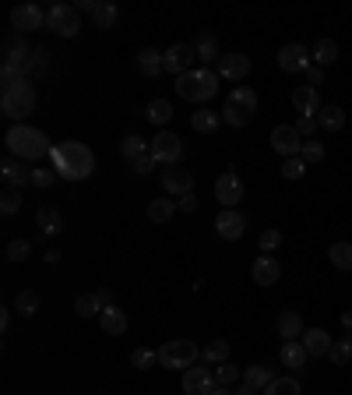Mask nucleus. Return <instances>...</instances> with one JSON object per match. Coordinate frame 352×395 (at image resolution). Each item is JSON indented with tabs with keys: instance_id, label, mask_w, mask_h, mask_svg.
I'll return each mask as SVG.
<instances>
[{
	"instance_id": "nucleus-1",
	"label": "nucleus",
	"mask_w": 352,
	"mask_h": 395,
	"mask_svg": "<svg viewBox=\"0 0 352 395\" xmlns=\"http://www.w3.org/2000/svg\"><path fill=\"white\" fill-rule=\"evenodd\" d=\"M53 170H57V177L60 180H71V184H78V180H88L92 173H95V152L88 148L85 141H60L57 148H53Z\"/></svg>"
},
{
	"instance_id": "nucleus-2",
	"label": "nucleus",
	"mask_w": 352,
	"mask_h": 395,
	"mask_svg": "<svg viewBox=\"0 0 352 395\" xmlns=\"http://www.w3.org/2000/svg\"><path fill=\"white\" fill-rule=\"evenodd\" d=\"M4 145H7V152L14 156V159H46V156H53V148L57 145H50V138L39 131V127H28V124H14L7 134H4Z\"/></svg>"
},
{
	"instance_id": "nucleus-3",
	"label": "nucleus",
	"mask_w": 352,
	"mask_h": 395,
	"mask_svg": "<svg viewBox=\"0 0 352 395\" xmlns=\"http://www.w3.org/2000/svg\"><path fill=\"white\" fill-rule=\"evenodd\" d=\"M219 92V71H208V67H194L187 75L176 78V96L187 99V102H204Z\"/></svg>"
},
{
	"instance_id": "nucleus-4",
	"label": "nucleus",
	"mask_w": 352,
	"mask_h": 395,
	"mask_svg": "<svg viewBox=\"0 0 352 395\" xmlns=\"http://www.w3.org/2000/svg\"><path fill=\"white\" fill-rule=\"evenodd\" d=\"M254 113H258V92L247 85H236L222 102V120L229 127H247L254 120Z\"/></svg>"
},
{
	"instance_id": "nucleus-5",
	"label": "nucleus",
	"mask_w": 352,
	"mask_h": 395,
	"mask_svg": "<svg viewBox=\"0 0 352 395\" xmlns=\"http://www.w3.org/2000/svg\"><path fill=\"white\" fill-rule=\"evenodd\" d=\"M35 85H18V89H11V92H4L0 96V109H4V117H11V120H25V117H32V109H35Z\"/></svg>"
},
{
	"instance_id": "nucleus-6",
	"label": "nucleus",
	"mask_w": 352,
	"mask_h": 395,
	"mask_svg": "<svg viewBox=\"0 0 352 395\" xmlns=\"http://www.w3.org/2000/svg\"><path fill=\"white\" fill-rule=\"evenodd\" d=\"M197 357H201V350L190 339H173V342H166L159 350V364L170 367V371H190Z\"/></svg>"
},
{
	"instance_id": "nucleus-7",
	"label": "nucleus",
	"mask_w": 352,
	"mask_h": 395,
	"mask_svg": "<svg viewBox=\"0 0 352 395\" xmlns=\"http://www.w3.org/2000/svg\"><path fill=\"white\" fill-rule=\"evenodd\" d=\"M46 25L60 36V39H75L82 32V18H78V7L75 4H53L46 11Z\"/></svg>"
},
{
	"instance_id": "nucleus-8",
	"label": "nucleus",
	"mask_w": 352,
	"mask_h": 395,
	"mask_svg": "<svg viewBox=\"0 0 352 395\" xmlns=\"http://www.w3.org/2000/svg\"><path fill=\"white\" fill-rule=\"evenodd\" d=\"M148 152H152V159H155L159 166H180V159H183V141L176 138L173 131H159V134L148 141Z\"/></svg>"
},
{
	"instance_id": "nucleus-9",
	"label": "nucleus",
	"mask_w": 352,
	"mask_h": 395,
	"mask_svg": "<svg viewBox=\"0 0 352 395\" xmlns=\"http://www.w3.org/2000/svg\"><path fill=\"white\" fill-rule=\"evenodd\" d=\"M194 60H197V53H194V46L190 43H173L166 53H163V71H170V75H187V71H194Z\"/></svg>"
},
{
	"instance_id": "nucleus-10",
	"label": "nucleus",
	"mask_w": 352,
	"mask_h": 395,
	"mask_svg": "<svg viewBox=\"0 0 352 395\" xmlns=\"http://www.w3.org/2000/svg\"><path fill=\"white\" fill-rule=\"evenodd\" d=\"M271 148H275L278 156H285V159L299 156V152H303V134L296 131V124H278V127L271 131Z\"/></svg>"
},
{
	"instance_id": "nucleus-11",
	"label": "nucleus",
	"mask_w": 352,
	"mask_h": 395,
	"mask_svg": "<svg viewBox=\"0 0 352 395\" xmlns=\"http://www.w3.org/2000/svg\"><path fill=\"white\" fill-rule=\"evenodd\" d=\"M11 25H14V32H39L43 25H46V11L39 7V4H21V7H14L11 11Z\"/></svg>"
},
{
	"instance_id": "nucleus-12",
	"label": "nucleus",
	"mask_w": 352,
	"mask_h": 395,
	"mask_svg": "<svg viewBox=\"0 0 352 395\" xmlns=\"http://www.w3.org/2000/svg\"><path fill=\"white\" fill-rule=\"evenodd\" d=\"M215 198H219V205H226V208H236V205H240V198H243V180H240L236 170L219 173V180H215Z\"/></svg>"
},
{
	"instance_id": "nucleus-13",
	"label": "nucleus",
	"mask_w": 352,
	"mask_h": 395,
	"mask_svg": "<svg viewBox=\"0 0 352 395\" xmlns=\"http://www.w3.org/2000/svg\"><path fill=\"white\" fill-rule=\"evenodd\" d=\"M163 191L176 198H187L194 195V173L187 166H166L163 170Z\"/></svg>"
},
{
	"instance_id": "nucleus-14",
	"label": "nucleus",
	"mask_w": 352,
	"mask_h": 395,
	"mask_svg": "<svg viewBox=\"0 0 352 395\" xmlns=\"http://www.w3.org/2000/svg\"><path fill=\"white\" fill-rule=\"evenodd\" d=\"M278 67H282L285 75H307V71H310V53H307L299 43H289V46L278 50Z\"/></svg>"
},
{
	"instance_id": "nucleus-15",
	"label": "nucleus",
	"mask_w": 352,
	"mask_h": 395,
	"mask_svg": "<svg viewBox=\"0 0 352 395\" xmlns=\"http://www.w3.org/2000/svg\"><path fill=\"white\" fill-rule=\"evenodd\" d=\"M215 233H219L222 240H240V237L247 233V215L236 212V208H222L219 219H215Z\"/></svg>"
},
{
	"instance_id": "nucleus-16",
	"label": "nucleus",
	"mask_w": 352,
	"mask_h": 395,
	"mask_svg": "<svg viewBox=\"0 0 352 395\" xmlns=\"http://www.w3.org/2000/svg\"><path fill=\"white\" fill-rule=\"evenodd\" d=\"M215 389H219V382H215V374L208 367L183 371V395H211Z\"/></svg>"
},
{
	"instance_id": "nucleus-17",
	"label": "nucleus",
	"mask_w": 352,
	"mask_h": 395,
	"mask_svg": "<svg viewBox=\"0 0 352 395\" xmlns=\"http://www.w3.org/2000/svg\"><path fill=\"white\" fill-rule=\"evenodd\" d=\"M28 57H32V46L25 43L21 32H14L7 43H4V67H28Z\"/></svg>"
},
{
	"instance_id": "nucleus-18",
	"label": "nucleus",
	"mask_w": 352,
	"mask_h": 395,
	"mask_svg": "<svg viewBox=\"0 0 352 395\" xmlns=\"http://www.w3.org/2000/svg\"><path fill=\"white\" fill-rule=\"evenodd\" d=\"M247 75H251V57H243V53L219 57V78L222 82H243Z\"/></svg>"
},
{
	"instance_id": "nucleus-19",
	"label": "nucleus",
	"mask_w": 352,
	"mask_h": 395,
	"mask_svg": "<svg viewBox=\"0 0 352 395\" xmlns=\"http://www.w3.org/2000/svg\"><path fill=\"white\" fill-rule=\"evenodd\" d=\"M0 177H4V184L14 188V191H21L25 184H32V170H21V159H14V156H7V159L0 163Z\"/></svg>"
},
{
	"instance_id": "nucleus-20",
	"label": "nucleus",
	"mask_w": 352,
	"mask_h": 395,
	"mask_svg": "<svg viewBox=\"0 0 352 395\" xmlns=\"http://www.w3.org/2000/svg\"><path fill=\"white\" fill-rule=\"evenodd\" d=\"M299 342H303L307 357H328V353H331V346H335V342H331V335H328L324 328H307Z\"/></svg>"
},
{
	"instance_id": "nucleus-21",
	"label": "nucleus",
	"mask_w": 352,
	"mask_h": 395,
	"mask_svg": "<svg viewBox=\"0 0 352 395\" xmlns=\"http://www.w3.org/2000/svg\"><path fill=\"white\" fill-rule=\"evenodd\" d=\"M292 106H296L299 117H317V113H321V96H317V89H314V85H299V89L292 92Z\"/></svg>"
},
{
	"instance_id": "nucleus-22",
	"label": "nucleus",
	"mask_w": 352,
	"mask_h": 395,
	"mask_svg": "<svg viewBox=\"0 0 352 395\" xmlns=\"http://www.w3.org/2000/svg\"><path fill=\"white\" fill-rule=\"evenodd\" d=\"M278 360H282V367H289L292 374H299L303 367H307V350H303V342L299 339H292V342H282V353H278Z\"/></svg>"
},
{
	"instance_id": "nucleus-23",
	"label": "nucleus",
	"mask_w": 352,
	"mask_h": 395,
	"mask_svg": "<svg viewBox=\"0 0 352 395\" xmlns=\"http://www.w3.org/2000/svg\"><path fill=\"white\" fill-rule=\"evenodd\" d=\"M251 276H254V283H258V286H275V283H278V276H282V269H278V261H275L271 254H261V258L254 261Z\"/></svg>"
},
{
	"instance_id": "nucleus-24",
	"label": "nucleus",
	"mask_w": 352,
	"mask_h": 395,
	"mask_svg": "<svg viewBox=\"0 0 352 395\" xmlns=\"http://www.w3.org/2000/svg\"><path fill=\"white\" fill-rule=\"evenodd\" d=\"M99 325H102V332H106V335H123V332H127V314H123L116 303H113V307H102Z\"/></svg>"
},
{
	"instance_id": "nucleus-25",
	"label": "nucleus",
	"mask_w": 352,
	"mask_h": 395,
	"mask_svg": "<svg viewBox=\"0 0 352 395\" xmlns=\"http://www.w3.org/2000/svg\"><path fill=\"white\" fill-rule=\"evenodd\" d=\"M275 328H278V335H282L285 342L303 339V318H299L296 310H282V314H278V321H275Z\"/></svg>"
},
{
	"instance_id": "nucleus-26",
	"label": "nucleus",
	"mask_w": 352,
	"mask_h": 395,
	"mask_svg": "<svg viewBox=\"0 0 352 395\" xmlns=\"http://www.w3.org/2000/svg\"><path fill=\"white\" fill-rule=\"evenodd\" d=\"M35 226H39V233H43V237H57V233L64 229V219H60V212H57V208L43 205V208L35 212Z\"/></svg>"
},
{
	"instance_id": "nucleus-27",
	"label": "nucleus",
	"mask_w": 352,
	"mask_h": 395,
	"mask_svg": "<svg viewBox=\"0 0 352 395\" xmlns=\"http://www.w3.org/2000/svg\"><path fill=\"white\" fill-rule=\"evenodd\" d=\"M138 71H141L145 78H159V75H163V53L152 50V46H145V50L138 53Z\"/></svg>"
},
{
	"instance_id": "nucleus-28",
	"label": "nucleus",
	"mask_w": 352,
	"mask_h": 395,
	"mask_svg": "<svg viewBox=\"0 0 352 395\" xmlns=\"http://www.w3.org/2000/svg\"><path fill=\"white\" fill-rule=\"evenodd\" d=\"M219 124H226V120H222V113H215V109H197V113L190 117V127H194L197 134H215Z\"/></svg>"
},
{
	"instance_id": "nucleus-29",
	"label": "nucleus",
	"mask_w": 352,
	"mask_h": 395,
	"mask_svg": "<svg viewBox=\"0 0 352 395\" xmlns=\"http://www.w3.org/2000/svg\"><path fill=\"white\" fill-rule=\"evenodd\" d=\"M194 53H197V60H204V64L219 60V39H215L211 32H201V36L194 39Z\"/></svg>"
},
{
	"instance_id": "nucleus-30",
	"label": "nucleus",
	"mask_w": 352,
	"mask_h": 395,
	"mask_svg": "<svg viewBox=\"0 0 352 395\" xmlns=\"http://www.w3.org/2000/svg\"><path fill=\"white\" fill-rule=\"evenodd\" d=\"M145 117H148V124H155V127L163 131V127L173 120V106H170L166 99H152V102H148V109H145Z\"/></svg>"
},
{
	"instance_id": "nucleus-31",
	"label": "nucleus",
	"mask_w": 352,
	"mask_h": 395,
	"mask_svg": "<svg viewBox=\"0 0 352 395\" xmlns=\"http://www.w3.org/2000/svg\"><path fill=\"white\" fill-rule=\"evenodd\" d=\"M317 124H321V131H342L346 127V109L342 106H321Z\"/></svg>"
},
{
	"instance_id": "nucleus-32",
	"label": "nucleus",
	"mask_w": 352,
	"mask_h": 395,
	"mask_svg": "<svg viewBox=\"0 0 352 395\" xmlns=\"http://www.w3.org/2000/svg\"><path fill=\"white\" fill-rule=\"evenodd\" d=\"M271 382H275V374H271V367H264V364H254V367L243 371V385H251V389H258V392H264Z\"/></svg>"
},
{
	"instance_id": "nucleus-33",
	"label": "nucleus",
	"mask_w": 352,
	"mask_h": 395,
	"mask_svg": "<svg viewBox=\"0 0 352 395\" xmlns=\"http://www.w3.org/2000/svg\"><path fill=\"white\" fill-rule=\"evenodd\" d=\"M120 156H123V159H131V163H138L141 156H148V141H145V138H138V134H127V138L120 141Z\"/></svg>"
},
{
	"instance_id": "nucleus-34",
	"label": "nucleus",
	"mask_w": 352,
	"mask_h": 395,
	"mask_svg": "<svg viewBox=\"0 0 352 395\" xmlns=\"http://www.w3.org/2000/svg\"><path fill=\"white\" fill-rule=\"evenodd\" d=\"M328 258H331V265H335L339 272H352V244H346V240L331 244Z\"/></svg>"
},
{
	"instance_id": "nucleus-35",
	"label": "nucleus",
	"mask_w": 352,
	"mask_h": 395,
	"mask_svg": "<svg viewBox=\"0 0 352 395\" xmlns=\"http://www.w3.org/2000/svg\"><path fill=\"white\" fill-rule=\"evenodd\" d=\"M314 60H317V67H328V64H335L339 60V43L335 39H321L317 46H314V53H310Z\"/></svg>"
},
{
	"instance_id": "nucleus-36",
	"label": "nucleus",
	"mask_w": 352,
	"mask_h": 395,
	"mask_svg": "<svg viewBox=\"0 0 352 395\" xmlns=\"http://www.w3.org/2000/svg\"><path fill=\"white\" fill-rule=\"evenodd\" d=\"M173 212H176V205L170 201V198H155V201L148 205V219L159 222V226H166V222L173 219Z\"/></svg>"
},
{
	"instance_id": "nucleus-37",
	"label": "nucleus",
	"mask_w": 352,
	"mask_h": 395,
	"mask_svg": "<svg viewBox=\"0 0 352 395\" xmlns=\"http://www.w3.org/2000/svg\"><path fill=\"white\" fill-rule=\"evenodd\" d=\"M14 310H18L21 318L39 314V293H35V290H21V293L14 296Z\"/></svg>"
},
{
	"instance_id": "nucleus-38",
	"label": "nucleus",
	"mask_w": 352,
	"mask_h": 395,
	"mask_svg": "<svg viewBox=\"0 0 352 395\" xmlns=\"http://www.w3.org/2000/svg\"><path fill=\"white\" fill-rule=\"evenodd\" d=\"M75 310H78V318H99L102 314V300H99V293H82L75 300Z\"/></svg>"
},
{
	"instance_id": "nucleus-39",
	"label": "nucleus",
	"mask_w": 352,
	"mask_h": 395,
	"mask_svg": "<svg viewBox=\"0 0 352 395\" xmlns=\"http://www.w3.org/2000/svg\"><path fill=\"white\" fill-rule=\"evenodd\" d=\"M201 357H204V364H226V360H229V342H226V339H215V342H208V346L201 350Z\"/></svg>"
},
{
	"instance_id": "nucleus-40",
	"label": "nucleus",
	"mask_w": 352,
	"mask_h": 395,
	"mask_svg": "<svg viewBox=\"0 0 352 395\" xmlns=\"http://www.w3.org/2000/svg\"><path fill=\"white\" fill-rule=\"evenodd\" d=\"M92 14H95V25H99V28H113V25H116V4H106V0H99Z\"/></svg>"
},
{
	"instance_id": "nucleus-41",
	"label": "nucleus",
	"mask_w": 352,
	"mask_h": 395,
	"mask_svg": "<svg viewBox=\"0 0 352 395\" xmlns=\"http://www.w3.org/2000/svg\"><path fill=\"white\" fill-rule=\"evenodd\" d=\"M299 392H303V389H299V382H296V378H275L261 395H299Z\"/></svg>"
},
{
	"instance_id": "nucleus-42",
	"label": "nucleus",
	"mask_w": 352,
	"mask_h": 395,
	"mask_svg": "<svg viewBox=\"0 0 352 395\" xmlns=\"http://www.w3.org/2000/svg\"><path fill=\"white\" fill-rule=\"evenodd\" d=\"M328 357H331V364L346 367V364L352 360V335H346V339H339V342L331 346V353H328Z\"/></svg>"
},
{
	"instance_id": "nucleus-43",
	"label": "nucleus",
	"mask_w": 352,
	"mask_h": 395,
	"mask_svg": "<svg viewBox=\"0 0 352 395\" xmlns=\"http://www.w3.org/2000/svg\"><path fill=\"white\" fill-rule=\"evenodd\" d=\"M0 82H4V92H11V89L25 85L28 78H25V71H21V67H0Z\"/></svg>"
},
{
	"instance_id": "nucleus-44",
	"label": "nucleus",
	"mask_w": 352,
	"mask_h": 395,
	"mask_svg": "<svg viewBox=\"0 0 352 395\" xmlns=\"http://www.w3.org/2000/svg\"><path fill=\"white\" fill-rule=\"evenodd\" d=\"M131 364H134L138 371H148V367L159 364V350H134V353H131Z\"/></svg>"
},
{
	"instance_id": "nucleus-45",
	"label": "nucleus",
	"mask_w": 352,
	"mask_h": 395,
	"mask_svg": "<svg viewBox=\"0 0 352 395\" xmlns=\"http://www.w3.org/2000/svg\"><path fill=\"white\" fill-rule=\"evenodd\" d=\"M303 173H307L303 156H292V159H285V163H282V177H285V180H299Z\"/></svg>"
},
{
	"instance_id": "nucleus-46",
	"label": "nucleus",
	"mask_w": 352,
	"mask_h": 395,
	"mask_svg": "<svg viewBox=\"0 0 352 395\" xmlns=\"http://www.w3.org/2000/svg\"><path fill=\"white\" fill-rule=\"evenodd\" d=\"M240 378H243V374H240V367H236V364H229V360H226V364H219V371H215V382H219V385H226V389H229L233 382H240Z\"/></svg>"
},
{
	"instance_id": "nucleus-47",
	"label": "nucleus",
	"mask_w": 352,
	"mask_h": 395,
	"mask_svg": "<svg viewBox=\"0 0 352 395\" xmlns=\"http://www.w3.org/2000/svg\"><path fill=\"white\" fill-rule=\"evenodd\" d=\"M21 201H25V198H21V191L7 188V191L0 195V212H4V215H14V212L21 208Z\"/></svg>"
},
{
	"instance_id": "nucleus-48",
	"label": "nucleus",
	"mask_w": 352,
	"mask_h": 395,
	"mask_svg": "<svg viewBox=\"0 0 352 395\" xmlns=\"http://www.w3.org/2000/svg\"><path fill=\"white\" fill-rule=\"evenodd\" d=\"M299 156H303L307 166H314V163L324 159V145H321V141H303V152H299Z\"/></svg>"
},
{
	"instance_id": "nucleus-49",
	"label": "nucleus",
	"mask_w": 352,
	"mask_h": 395,
	"mask_svg": "<svg viewBox=\"0 0 352 395\" xmlns=\"http://www.w3.org/2000/svg\"><path fill=\"white\" fill-rule=\"evenodd\" d=\"M258 247H261L264 254L278 251V247H282V233H278V229H264L261 237H258Z\"/></svg>"
},
{
	"instance_id": "nucleus-50",
	"label": "nucleus",
	"mask_w": 352,
	"mask_h": 395,
	"mask_svg": "<svg viewBox=\"0 0 352 395\" xmlns=\"http://www.w3.org/2000/svg\"><path fill=\"white\" fill-rule=\"evenodd\" d=\"M28 254H32V244H28V240H11V244H7V258H11V261H25Z\"/></svg>"
},
{
	"instance_id": "nucleus-51",
	"label": "nucleus",
	"mask_w": 352,
	"mask_h": 395,
	"mask_svg": "<svg viewBox=\"0 0 352 395\" xmlns=\"http://www.w3.org/2000/svg\"><path fill=\"white\" fill-rule=\"evenodd\" d=\"M53 180H57V170H32V184H35L39 191L53 188Z\"/></svg>"
},
{
	"instance_id": "nucleus-52",
	"label": "nucleus",
	"mask_w": 352,
	"mask_h": 395,
	"mask_svg": "<svg viewBox=\"0 0 352 395\" xmlns=\"http://www.w3.org/2000/svg\"><path fill=\"white\" fill-rule=\"evenodd\" d=\"M32 57H35V60H28L25 75H43V71H46V57H50V53H46V50H35Z\"/></svg>"
},
{
	"instance_id": "nucleus-53",
	"label": "nucleus",
	"mask_w": 352,
	"mask_h": 395,
	"mask_svg": "<svg viewBox=\"0 0 352 395\" xmlns=\"http://www.w3.org/2000/svg\"><path fill=\"white\" fill-rule=\"evenodd\" d=\"M317 127H321V124H317V117H299V120H296V131H299L303 138H310Z\"/></svg>"
},
{
	"instance_id": "nucleus-54",
	"label": "nucleus",
	"mask_w": 352,
	"mask_h": 395,
	"mask_svg": "<svg viewBox=\"0 0 352 395\" xmlns=\"http://www.w3.org/2000/svg\"><path fill=\"white\" fill-rule=\"evenodd\" d=\"M155 166H159V163H155V159H152V152H148V156H141V159L134 163V173H138V177H148Z\"/></svg>"
},
{
	"instance_id": "nucleus-55",
	"label": "nucleus",
	"mask_w": 352,
	"mask_h": 395,
	"mask_svg": "<svg viewBox=\"0 0 352 395\" xmlns=\"http://www.w3.org/2000/svg\"><path fill=\"white\" fill-rule=\"evenodd\" d=\"M176 212H183V215H194V212H197V198H194V195L180 198V205H176Z\"/></svg>"
},
{
	"instance_id": "nucleus-56",
	"label": "nucleus",
	"mask_w": 352,
	"mask_h": 395,
	"mask_svg": "<svg viewBox=\"0 0 352 395\" xmlns=\"http://www.w3.org/2000/svg\"><path fill=\"white\" fill-rule=\"evenodd\" d=\"M307 82L317 89L321 82H324V67H317V64H310V71H307Z\"/></svg>"
},
{
	"instance_id": "nucleus-57",
	"label": "nucleus",
	"mask_w": 352,
	"mask_h": 395,
	"mask_svg": "<svg viewBox=\"0 0 352 395\" xmlns=\"http://www.w3.org/2000/svg\"><path fill=\"white\" fill-rule=\"evenodd\" d=\"M11 328V310H0V332Z\"/></svg>"
},
{
	"instance_id": "nucleus-58",
	"label": "nucleus",
	"mask_w": 352,
	"mask_h": 395,
	"mask_svg": "<svg viewBox=\"0 0 352 395\" xmlns=\"http://www.w3.org/2000/svg\"><path fill=\"white\" fill-rule=\"evenodd\" d=\"M99 300H102V307H113V293L109 290H99Z\"/></svg>"
},
{
	"instance_id": "nucleus-59",
	"label": "nucleus",
	"mask_w": 352,
	"mask_h": 395,
	"mask_svg": "<svg viewBox=\"0 0 352 395\" xmlns=\"http://www.w3.org/2000/svg\"><path fill=\"white\" fill-rule=\"evenodd\" d=\"M233 395H261V392H258V389H251V385H240Z\"/></svg>"
},
{
	"instance_id": "nucleus-60",
	"label": "nucleus",
	"mask_w": 352,
	"mask_h": 395,
	"mask_svg": "<svg viewBox=\"0 0 352 395\" xmlns=\"http://www.w3.org/2000/svg\"><path fill=\"white\" fill-rule=\"evenodd\" d=\"M43 258H46V261H50V265H57V261H60V251H46V254H43Z\"/></svg>"
},
{
	"instance_id": "nucleus-61",
	"label": "nucleus",
	"mask_w": 352,
	"mask_h": 395,
	"mask_svg": "<svg viewBox=\"0 0 352 395\" xmlns=\"http://www.w3.org/2000/svg\"><path fill=\"white\" fill-rule=\"evenodd\" d=\"M342 325H346V328L352 332V310H346V314H342Z\"/></svg>"
},
{
	"instance_id": "nucleus-62",
	"label": "nucleus",
	"mask_w": 352,
	"mask_h": 395,
	"mask_svg": "<svg viewBox=\"0 0 352 395\" xmlns=\"http://www.w3.org/2000/svg\"><path fill=\"white\" fill-rule=\"evenodd\" d=\"M211 395H233V392H229L226 385H219V389H215V392H211Z\"/></svg>"
}]
</instances>
